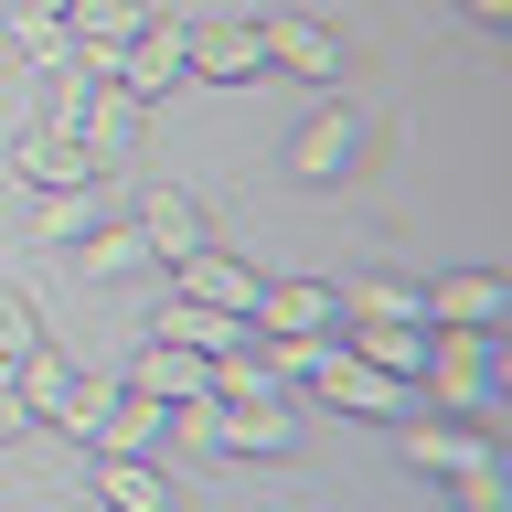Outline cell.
<instances>
[{
    "mask_svg": "<svg viewBox=\"0 0 512 512\" xmlns=\"http://www.w3.org/2000/svg\"><path fill=\"white\" fill-rule=\"evenodd\" d=\"M32 128L75 139L96 171H118V160L139 150V107H128L107 75H86V64H43V118H32Z\"/></svg>",
    "mask_w": 512,
    "mask_h": 512,
    "instance_id": "cell-1",
    "label": "cell"
},
{
    "mask_svg": "<svg viewBox=\"0 0 512 512\" xmlns=\"http://www.w3.org/2000/svg\"><path fill=\"white\" fill-rule=\"evenodd\" d=\"M406 459L427 480H459V512H502V448H491V427H406Z\"/></svg>",
    "mask_w": 512,
    "mask_h": 512,
    "instance_id": "cell-2",
    "label": "cell"
},
{
    "mask_svg": "<svg viewBox=\"0 0 512 512\" xmlns=\"http://www.w3.org/2000/svg\"><path fill=\"white\" fill-rule=\"evenodd\" d=\"M491 342H502V331H427V395H438V406H459V416H491L502 406V374H491Z\"/></svg>",
    "mask_w": 512,
    "mask_h": 512,
    "instance_id": "cell-3",
    "label": "cell"
},
{
    "mask_svg": "<svg viewBox=\"0 0 512 512\" xmlns=\"http://www.w3.org/2000/svg\"><path fill=\"white\" fill-rule=\"evenodd\" d=\"M107 86L128 96V107H150V96H171V86H192V64H182V22L160 11V22H139L118 43V64H107Z\"/></svg>",
    "mask_w": 512,
    "mask_h": 512,
    "instance_id": "cell-4",
    "label": "cell"
},
{
    "mask_svg": "<svg viewBox=\"0 0 512 512\" xmlns=\"http://www.w3.org/2000/svg\"><path fill=\"white\" fill-rule=\"evenodd\" d=\"M182 64H192V86H267L256 22H182Z\"/></svg>",
    "mask_w": 512,
    "mask_h": 512,
    "instance_id": "cell-5",
    "label": "cell"
},
{
    "mask_svg": "<svg viewBox=\"0 0 512 512\" xmlns=\"http://www.w3.org/2000/svg\"><path fill=\"white\" fill-rule=\"evenodd\" d=\"M256 43H267V75H299V86H342V43L320 22H299V11H267L256 22Z\"/></svg>",
    "mask_w": 512,
    "mask_h": 512,
    "instance_id": "cell-6",
    "label": "cell"
},
{
    "mask_svg": "<svg viewBox=\"0 0 512 512\" xmlns=\"http://www.w3.org/2000/svg\"><path fill=\"white\" fill-rule=\"evenodd\" d=\"M171 288L182 299H203V310H235V320H256V267L246 256H224V246H192V256H171Z\"/></svg>",
    "mask_w": 512,
    "mask_h": 512,
    "instance_id": "cell-7",
    "label": "cell"
},
{
    "mask_svg": "<svg viewBox=\"0 0 512 512\" xmlns=\"http://www.w3.org/2000/svg\"><path fill=\"white\" fill-rule=\"evenodd\" d=\"M352 160H363V118H352V107H310L299 139H288V171H299V182H342Z\"/></svg>",
    "mask_w": 512,
    "mask_h": 512,
    "instance_id": "cell-8",
    "label": "cell"
},
{
    "mask_svg": "<svg viewBox=\"0 0 512 512\" xmlns=\"http://www.w3.org/2000/svg\"><path fill=\"white\" fill-rule=\"evenodd\" d=\"M416 299H427V331H502V278H480V267H448Z\"/></svg>",
    "mask_w": 512,
    "mask_h": 512,
    "instance_id": "cell-9",
    "label": "cell"
},
{
    "mask_svg": "<svg viewBox=\"0 0 512 512\" xmlns=\"http://www.w3.org/2000/svg\"><path fill=\"white\" fill-rule=\"evenodd\" d=\"M310 384L331 395V406H352V416H406V384H395V374H374V363H352V352H342V331H331V352L310 363Z\"/></svg>",
    "mask_w": 512,
    "mask_h": 512,
    "instance_id": "cell-10",
    "label": "cell"
},
{
    "mask_svg": "<svg viewBox=\"0 0 512 512\" xmlns=\"http://www.w3.org/2000/svg\"><path fill=\"white\" fill-rule=\"evenodd\" d=\"M342 352L374 363V374H395V384H416L427 374V320H342Z\"/></svg>",
    "mask_w": 512,
    "mask_h": 512,
    "instance_id": "cell-11",
    "label": "cell"
},
{
    "mask_svg": "<svg viewBox=\"0 0 512 512\" xmlns=\"http://www.w3.org/2000/svg\"><path fill=\"white\" fill-rule=\"evenodd\" d=\"M150 342H182V352H203V363H214V352H235V342H246V320H235V310H203V299H182V288H160Z\"/></svg>",
    "mask_w": 512,
    "mask_h": 512,
    "instance_id": "cell-12",
    "label": "cell"
},
{
    "mask_svg": "<svg viewBox=\"0 0 512 512\" xmlns=\"http://www.w3.org/2000/svg\"><path fill=\"white\" fill-rule=\"evenodd\" d=\"M11 182L22 192H75V182H107V171H96L75 139H54V128H22V139H11Z\"/></svg>",
    "mask_w": 512,
    "mask_h": 512,
    "instance_id": "cell-13",
    "label": "cell"
},
{
    "mask_svg": "<svg viewBox=\"0 0 512 512\" xmlns=\"http://www.w3.org/2000/svg\"><path fill=\"white\" fill-rule=\"evenodd\" d=\"M256 331H342V288H320V278H267V288H256Z\"/></svg>",
    "mask_w": 512,
    "mask_h": 512,
    "instance_id": "cell-14",
    "label": "cell"
},
{
    "mask_svg": "<svg viewBox=\"0 0 512 512\" xmlns=\"http://www.w3.org/2000/svg\"><path fill=\"white\" fill-rule=\"evenodd\" d=\"M214 448H235V459H288V406L278 395H246V406L214 395Z\"/></svg>",
    "mask_w": 512,
    "mask_h": 512,
    "instance_id": "cell-15",
    "label": "cell"
},
{
    "mask_svg": "<svg viewBox=\"0 0 512 512\" xmlns=\"http://www.w3.org/2000/svg\"><path fill=\"white\" fill-rule=\"evenodd\" d=\"M118 384H139V395H160V406H182V395H214V363H203V352H182V342H150Z\"/></svg>",
    "mask_w": 512,
    "mask_h": 512,
    "instance_id": "cell-16",
    "label": "cell"
},
{
    "mask_svg": "<svg viewBox=\"0 0 512 512\" xmlns=\"http://www.w3.org/2000/svg\"><path fill=\"white\" fill-rule=\"evenodd\" d=\"M86 480H96L107 512H182V491H171L150 459H86Z\"/></svg>",
    "mask_w": 512,
    "mask_h": 512,
    "instance_id": "cell-17",
    "label": "cell"
},
{
    "mask_svg": "<svg viewBox=\"0 0 512 512\" xmlns=\"http://www.w3.org/2000/svg\"><path fill=\"white\" fill-rule=\"evenodd\" d=\"M139 235H150V256H192V246H214V235H203V203H192V192H150V203H139Z\"/></svg>",
    "mask_w": 512,
    "mask_h": 512,
    "instance_id": "cell-18",
    "label": "cell"
},
{
    "mask_svg": "<svg viewBox=\"0 0 512 512\" xmlns=\"http://www.w3.org/2000/svg\"><path fill=\"white\" fill-rule=\"evenodd\" d=\"M75 267H86V278H128V267H150V235H139V224H86V235H75Z\"/></svg>",
    "mask_w": 512,
    "mask_h": 512,
    "instance_id": "cell-19",
    "label": "cell"
},
{
    "mask_svg": "<svg viewBox=\"0 0 512 512\" xmlns=\"http://www.w3.org/2000/svg\"><path fill=\"white\" fill-rule=\"evenodd\" d=\"M86 224H107V214H96V182H75V192H32V235H43V246H75Z\"/></svg>",
    "mask_w": 512,
    "mask_h": 512,
    "instance_id": "cell-20",
    "label": "cell"
},
{
    "mask_svg": "<svg viewBox=\"0 0 512 512\" xmlns=\"http://www.w3.org/2000/svg\"><path fill=\"white\" fill-rule=\"evenodd\" d=\"M342 320H427V299H416L406 278H363V288L342 299Z\"/></svg>",
    "mask_w": 512,
    "mask_h": 512,
    "instance_id": "cell-21",
    "label": "cell"
},
{
    "mask_svg": "<svg viewBox=\"0 0 512 512\" xmlns=\"http://www.w3.org/2000/svg\"><path fill=\"white\" fill-rule=\"evenodd\" d=\"M32 342H43V320H32V299H22V288H0V363H22Z\"/></svg>",
    "mask_w": 512,
    "mask_h": 512,
    "instance_id": "cell-22",
    "label": "cell"
},
{
    "mask_svg": "<svg viewBox=\"0 0 512 512\" xmlns=\"http://www.w3.org/2000/svg\"><path fill=\"white\" fill-rule=\"evenodd\" d=\"M459 11H470L480 32H512V0H459Z\"/></svg>",
    "mask_w": 512,
    "mask_h": 512,
    "instance_id": "cell-23",
    "label": "cell"
},
{
    "mask_svg": "<svg viewBox=\"0 0 512 512\" xmlns=\"http://www.w3.org/2000/svg\"><path fill=\"white\" fill-rule=\"evenodd\" d=\"M0 438H22V395H11V363H0Z\"/></svg>",
    "mask_w": 512,
    "mask_h": 512,
    "instance_id": "cell-24",
    "label": "cell"
}]
</instances>
